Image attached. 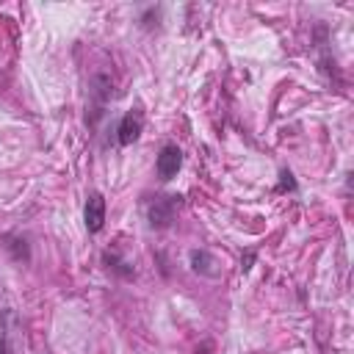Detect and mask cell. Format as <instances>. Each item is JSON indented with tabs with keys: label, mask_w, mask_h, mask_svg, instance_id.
<instances>
[{
	"label": "cell",
	"mask_w": 354,
	"mask_h": 354,
	"mask_svg": "<svg viewBox=\"0 0 354 354\" xmlns=\"http://www.w3.org/2000/svg\"><path fill=\"white\" fill-rule=\"evenodd\" d=\"M180 166H183V152H180V147L166 144V147L160 149V155H158V163H155L158 177H160V180H171V177L180 171Z\"/></svg>",
	"instance_id": "obj_1"
},
{
	"label": "cell",
	"mask_w": 354,
	"mask_h": 354,
	"mask_svg": "<svg viewBox=\"0 0 354 354\" xmlns=\"http://www.w3.org/2000/svg\"><path fill=\"white\" fill-rule=\"evenodd\" d=\"M141 127H144V113L138 111V108H130L124 116H122V122H119V127H116V133H119V144H133L138 136H141Z\"/></svg>",
	"instance_id": "obj_2"
},
{
	"label": "cell",
	"mask_w": 354,
	"mask_h": 354,
	"mask_svg": "<svg viewBox=\"0 0 354 354\" xmlns=\"http://www.w3.org/2000/svg\"><path fill=\"white\" fill-rule=\"evenodd\" d=\"M83 218H86V230L88 232H100L102 230V224H105V199H102V194H91L86 199Z\"/></svg>",
	"instance_id": "obj_3"
},
{
	"label": "cell",
	"mask_w": 354,
	"mask_h": 354,
	"mask_svg": "<svg viewBox=\"0 0 354 354\" xmlns=\"http://www.w3.org/2000/svg\"><path fill=\"white\" fill-rule=\"evenodd\" d=\"M191 268H194L196 274L216 277V260H213L205 249H194V252H191Z\"/></svg>",
	"instance_id": "obj_5"
},
{
	"label": "cell",
	"mask_w": 354,
	"mask_h": 354,
	"mask_svg": "<svg viewBox=\"0 0 354 354\" xmlns=\"http://www.w3.org/2000/svg\"><path fill=\"white\" fill-rule=\"evenodd\" d=\"M174 207H177L174 196H160V199H155V202L149 205V224H152V227H166V224L171 221V216H174Z\"/></svg>",
	"instance_id": "obj_4"
}]
</instances>
